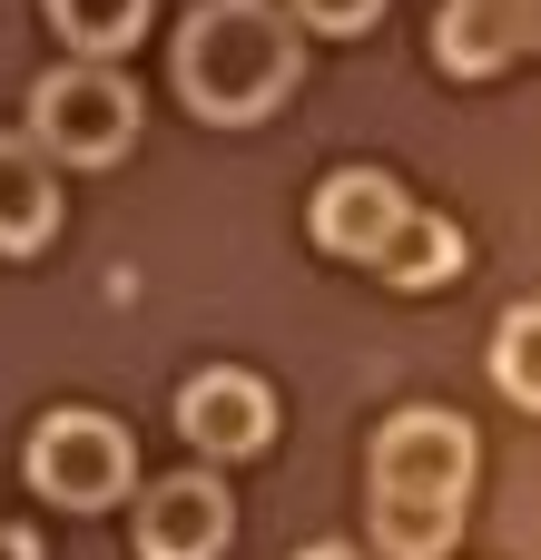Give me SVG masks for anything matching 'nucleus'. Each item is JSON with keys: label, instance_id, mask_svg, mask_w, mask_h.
<instances>
[{"label": "nucleus", "instance_id": "obj_1", "mask_svg": "<svg viewBox=\"0 0 541 560\" xmlns=\"http://www.w3.org/2000/svg\"><path fill=\"white\" fill-rule=\"evenodd\" d=\"M168 79L177 98L207 118V128H256L296 98L306 79V39H296V10L276 0H197L177 20V49H168Z\"/></svg>", "mask_w": 541, "mask_h": 560}, {"label": "nucleus", "instance_id": "obj_2", "mask_svg": "<svg viewBox=\"0 0 541 560\" xmlns=\"http://www.w3.org/2000/svg\"><path fill=\"white\" fill-rule=\"evenodd\" d=\"M473 463H483V443H473V423L463 413H434V404H414V413H394L384 433H375V551L384 560H444L463 541V502H473Z\"/></svg>", "mask_w": 541, "mask_h": 560}, {"label": "nucleus", "instance_id": "obj_3", "mask_svg": "<svg viewBox=\"0 0 541 560\" xmlns=\"http://www.w3.org/2000/svg\"><path fill=\"white\" fill-rule=\"evenodd\" d=\"M30 138L49 167H118L138 148V89L108 59H69L30 89Z\"/></svg>", "mask_w": 541, "mask_h": 560}, {"label": "nucleus", "instance_id": "obj_4", "mask_svg": "<svg viewBox=\"0 0 541 560\" xmlns=\"http://www.w3.org/2000/svg\"><path fill=\"white\" fill-rule=\"evenodd\" d=\"M20 472H30V492L59 502V512H108V502H128V482H138V443H128V423H108V413H49V423L30 433Z\"/></svg>", "mask_w": 541, "mask_h": 560}, {"label": "nucleus", "instance_id": "obj_5", "mask_svg": "<svg viewBox=\"0 0 541 560\" xmlns=\"http://www.w3.org/2000/svg\"><path fill=\"white\" fill-rule=\"evenodd\" d=\"M177 443L197 463H246L276 443V394L246 374V364H207L177 384Z\"/></svg>", "mask_w": 541, "mask_h": 560}, {"label": "nucleus", "instance_id": "obj_6", "mask_svg": "<svg viewBox=\"0 0 541 560\" xmlns=\"http://www.w3.org/2000/svg\"><path fill=\"white\" fill-rule=\"evenodd\" d=\"M237 541V502L217 472H168L138 502V560H217Z\"/></svg>", "mask_w": 541, "mask_h": 560}, {"label": "nucleus", "instance_id": "obj_7", "mask_svg": "<svg viewBox=\"0 0 541 560\" xmlns=\"http://www.w3.org/2000/svg\"><path fill=\"white\" fill-rule=\"evenodd\" d=\"M404 217H414V207H404V187H394L384 167H335V177L315 187V207H306V236H315L325 256H345V266H375Z\"/></svg>", "mask_w": 541, "mask_h": 560}, {"label": "nucleus", "instance_id": "obj_8", "mask_svg": "<svg viewBox=\"0 0 541 560\" xmlns=\"http://www.w3.org/2000/svg\"><path fill=\"white\" fill-rule=\"evenodd\" d=\"M532 49H541V0H444V20H434V59L453 79H493Z\"/></svg>", "mask_w": 541, "mask_h": 560}, {"label": "nucleus", "instance_id": "obj_9", "mask_svg": "<svg viewBox=\"0 0 541 560\" xmlns=\"http://www.w3.org/2000/svg\"><path fill=\"white\" fill-rule=\"evenodd\" d=\"M59 236V177L30 128H0V256H39Z\"/></svg>", "mask_w": 541, "mask_h": 560}, {"label": "nucleus", "instance_id": "obj_10", "mask_svg": "<svg viewBox=\"0 0 541 560\" xmlns=\"http://www.w3.org/2000/svg\"><path fill=\"white\" fill-rule=\"evenodd\" d=\"M463 256H473V246H463V226H453V217H404V226L384 236L375 276H384V285H404V295H434V285H453V276H463Z\"/></svg>", "mask_w": 541, "mask_h": 560}, {"label": "nucleus", "instance_id": "obj_11", "mask_svg": "<svg viewBox=\"0 0 541 560\" xmlns=\"http://www.w3.org/2000/svg\"><path fill=\"white\" fill-rule=\"evenodd\" d=\"M49 30L69 39V59H118L148 30V0H49Z\"/></svg>", "mask_w": 541, "mask_h": 560}, {"label": "nucleus", "instance_id": "obj_12", "mask_svg": "<svg viewBox=\"0 0 541 560\" xmlns=\"http://www.w3.org/2000/svg\"><path fill=\"white\" fill-rule=\"evenodd\" d=\"M493 384H503L522 413H541V305H513V315L493 325Z\"/></svg>", "mask_w": 541, "mask_h": 560}, {"label": "nucleus", "instance_id": "obj_13", "mask_svg": "<svg viewBox=\"0 0 541 560\" xmlns=\"http://www.w3.org/2000/svg\"><path fill=\"white\" fill-rule=\"evenodd\" d=\"M306 30H325V39H355V30H375L384 20V0H286Z\"/></svg>", "mask_w": 541, "mask_h": 560}, {"label": "nucleus", "instance_id": "obj_14", "mask_svg": "<svg viewBox=\"0 0 541 560\" xmlns=\"http://www.w3.org/2000/svg\"><path fill=\"white\" fill-rule=\"evenodd\" d=\"M0 560H39V541L30 532H0Z\"/></svg>", "mask_w": 541, "mask_h": 560}, {"label": "nucleus", "instance_id": "obj_15", "mask_svg": "<svg viewBox=\"0 0 541 560\" xmlns=\"http://www.w3.org/2000/svg\"><path fill=\"white\" fill-rule=\"evenodd\" d=\"M306 560H355V551H335V541H325V551H306Z\"/></svg>", "mask_w": 541, "mask_h": 560}]
</instances>
